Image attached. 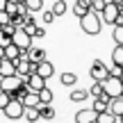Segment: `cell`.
Listing matches in <instances>:
<instances>
[{
	"instance_id": "6da1fadb",
	"label": "cell",
	"mask_w": 123,
	"mask_h": 123,
	"mask_svg": "<svg viewBox=\"0 0 123 123\" xmlns=\"http://www.w3.org/2000/svg\"><path fill=\"white\" fill-rule=\"evenodd\" d=\"M80 27H82L87 34H98L103 27V21H100V14L93 12V9H89L87 14H82L80 16Z\"/></svg>"
},
{
	"instance_id": "7a4b0ae2",
	"label": "cell",
	"mask_w": 123,
	"mask_h": 123,
	"mask_svg": "<svg viewBox=\"0 0 123 123\" xmlns=\"http://www.w3.org/2000/svg\"><path fill=\"white\" fill-rule=\"evenodd\" d=\"M23 110H25V105H23V100H18V98H9V103L2 107L5 116H7L9 121H18V119H23Z\"/></svg>"
},
{
	"instance_id": "3957f363",
	"label": "cell",
	"mask_w": 123,
	"mask_h": 123,
	"mask_svg": "<svg viewBox=\"0 0 123 123\" xmlns=\"http://www.w3.org/2000/svg\"><path fill=\"white\" fill-rule=\"evenodd\" d=\"M89 75H91V80H96V82H103V80L110 75V66H107L105 62L96 59V62H91V66H89Z\"/></svg>"
},
{
	"instance_id": "277c9868",
	"label": "cell",
	"mask_w": 123,
	"mask_h": 123,
	"mask_svg": "<svg viewBox=\"0 0 123 123\" xmlns=\"http://www.w3.org/2000/svg\"><path fill=\"white\" fill-rule=\"evenodd\" d=\"M119 14H121L119 5H116V2H112V0H107V5L103 7V12H100V21H103V23H107V25H114Z\"/></svg>"
},
{
	"instance_id": "5b68a950",
	"label": "cell",
	"mask_w": 123,
	"mask_h": 123,
	"mask_svg": "<svg viewBox=\"0 0 123 123\" xmlns=\"http://www.w3.org/2000/svg\"><path fill=\"white\" fill-rule=\"evenodd\" d=\"M103 89H105V93H107L110 98L121 96V93H123V84H121V80L114 78V75H107V78L103 80Z\"/></svg>"
},
{
	"instance_id": "8992f818",
	"label": "cell",
	"mask_w": 123,
	"mask_h": 123,
	"mask_svg": "<svg viewBox=\"0 0 123 123\" xmlns=\"http://www.w3.org/2000/svg\"><path fill=\"white\" fill-rule=\"evenodd\" d=\"M12 43H16L21 50H27V48L32 46V37L27 34L23 27H16V30H14V34H12Z\"/></svg>"
},
{
	"instance_id": "52a82bcc",
	"label": "cell",
	"mask_w": 123,
	"mask_h": 123,
	"mask_svg": "<svg viewBox=\"0 0 123 123\" xmlns=\"http://www.w3.org/2000/svg\"><path fill=\"white\" fill-rule=\"evenodd\" d=\"M34 71H37V73L41 75V78H46V80H48V78H53V75H55V66L50 64L48 59H41L39 64L34 66Z\"/></svg>"
},
{
	"instance_id": "ba28073f",
	"label": "cell",
	"mask_w": 123,
	"mask_h": 123,
	"mask_svg": "<svg viewBox=\"0 0 123 123\" xmlns=\"http://www.w3.org/2000/svg\"><path fill=\"white\" fill-rule=\"evenodd\" d=\"M27 87H30V89H34V91H39L41 87H46V78H41L37 71H32V73L27 75Z\"/></svg>"
},
{
	"instance_id": "9c48e42d",
	"label": "cell",
	"mask_w": 123,
	"mask_h": 123,
	"mask_svg": "<svg viewBox=\"0 0 123 123\" xmlns=\"http://www.w3.org/2000/svg\"><path fill=\"white\" fill-rule=\"evenodd\" d=\"M93 121H96V112L89 110V107H84L75 114V123H93Z\"/></svg>"
},
{
	"instance_id": "30bf717a",
	"label": "cell",
	"mask_w": 123,
	"mask_h": 123,
	"mask_svg": "<svg viewBox=\"0 0 123 123\" xmlns=\"http://www.w3.org/2000/svg\"><path fill=\"white\" fill-rule=\"evenodd\" d=\"M37 110H39V119H43V121H53L55 119V110L50 107V103H39Z\"/></svg>"
},
{
	"instance_id": "8fae6325",
	"label": "cell",
	"mask_w": 123,
	"mask_h": 123,
	"mask_svg": "<svg viewBox=\"0 0 123 123\" xmlns=\"http://www.w3.org/2000/svg\"><path fill=\"white\" fill-rule=\"evenodd\" d=\"M18 57H21V48H18V46L16 43H7V46H5V48H2V59H18Z\"/></svg>"
},
{
	"instance_id": "7c38bea8",
	"label": "cell",
	"mask_w": 123,
	"mask_h": 123,
	"mask_svg": "<svg viewBox=\"0 0 123 123\" xmlns=\"http://www.w3.org/2000/svg\"><path fill=\"white\" fill-rule=\"evenodd\" d=\"M110 112L116 116V119L123 114V96H114V98H110Z\"/></svg>"
},
{
	"instance_id": "4fadbf2b",
	"label": "cell",
	"mask_w": 123,
	"mask_h": 123,
	"mask_svg": "<svg viewBox=\"0 0 123 123\" xmlns=\"http://www.w3.org/2000/svg\"><path fill=\"white\" fill-rule=\"evenodd\" d=\"M27 59L32 62V64H39L41 59H46V50L43 48H27Z\"/></svg>"
},
{
	"instance_id": "5bb4252c",
	"label": "cell",
	"mask_w": 123,
	"mask_h": 123,
	"mask_svg": "<svg viewBox=\"0 0 123 123\" xmlns=\"http://www.w3.org/2000/svg\"><path fill=\"white\" fill-rule=\"evenodd\" d=\"M21 100H23L25 107H37V105H39V93H37L34 89H27V93L21 98Z\"/></svg>"
},
{
	"instance_id": "9a60e30c",
	"label": "cell",
	"mask_w": 123,
	"mask_h": 123,
	"mask_svg": "<svg viewBox=\"0 0 123 123\" xmlns=\"http://www.w3.org/2000/svg\"><path fill=\"white\" fill-rule=\"evenodd\" d=\"M93 112H105V110H110V98L107 96H98V98H93V107H91Z\"/></svg>"
},
{
	"instance_id": "2e32d148",
	"label": "cell",
	"mask_w": 123,
	"mask_h": 123,
	"mask_svg": "<svg viewBox=\"0 0 123 123\" xmlns=\"http://www.w3.org/2000/svg\"><path fill=\"white\" fill-rule=\"evenodd\" d=\"M112 121H119V119H116L110 110H105V112H96V121L93 123H112Z\"/></svg>"
},
{
	"instance_id": "e0dca14e",
	"label": "cell",
	"mask_w": 123,
	"mask_h": 123,
	"mask_svg": "<svg viewBox=\"0 0 123 123\" xmlns=\"http://www.w3.org/2000/svg\"><path fill=\"white\" fill-rule=\"evenodd\" d=\"M16 73V66L12 59H2L0 62V75H14Z\"/></svg>"
},
{
	"instance_id": "ac0fdd59",
	"label": "cell",
	"mask_w": 123,
	"mask_h": 123,
	"mask_svg": "<svg viewBox=\"0 0 123 123\" xmlns=\"http://www.w3.org/2000/svg\"><path fill=\"white\" fill-rule=\"evenodd\" d=\"M87 98H89L87 89H73V91H71V100L73 103H82V100H87Z\"/></svg>"
},
{
	"instance_id": "d6986e66",
	"label": "cell",
	"mask_w": 123,
	"mask_h": 123,
	"mask_svg": "<svg viewBox=\"0 0 123 123\" xmlns=\"http://www.w3.org/2000/svg\"><path fill=\"white\" fill-rule=\"evenodd\" d=\"M50 12L55 14V16H64L66 12H68V5H66V0H57V2L53 5V9Z\"/></svg>"
},
{
	"instance_id": "ffe728a7",
	"label": "cell",
	"mask_w": 123,
	"mask_h": 123,
	"mask_svg": "<svg viewBox=\"0 0 123 123\" xmlns=\"http://www.w3.org/2000/svg\"><path fill=\"white\" fill-rule=\"evenodd\" d=\"M27 7V12H41V9H43V0H25V2H23Z\"/></svg>"
},
{
	"instance_id": "44dd1931",
	"label": "cell",
	"mask_w": 123,
	"mask_h": 123,
	"mask_svg": "<svg viewBox=\"0 0 123 123\" xmlns=\"http://www.w3.org/2000/svg\"><path fill=\"white\" fill-rule=\"evenodd\" d=\"M114 27V32H112V39H114L116 46H123V23L121 25H112Z\"/></svg>"
},
{
	"instance_id": "7402d4cb",
	"label": "cell",
	"mask_w": 123,
	"mask_h": 123,
	"mask_svg": "<svg viewBox=\"0 0 123 123\" xmlns=\"http://www.w3.org/2000/svg\"><path fill=\"white\" fill-rule=\"evenodd\" d=\"M23 119L25 121H39V110L37 107H25L23 110Z\"/></svg>"
},
{
	"instance_id": "603a6c76",
	"label": "cell",
	"mask_w": 123,
	"mask_h": 123,
	"mask_svg": "<svg viewBox=\"0 0 123 123\" xmlns=\"http://www.w3.org/2000/svg\"><path fill=\"white\" fill-rule=\"evenodd\" d=\"M59 80H62V84H64V87H73V84L78 82V75H75V73H62Z\"/></svg>"
},
{
	"instance_id": "cb8c5ba5",
	"label": "cell",
	"mask_w": 123,
	"mask_h": 123,
	"mask_svg": "<svg viewBox=\"0 0 123 123\" xmlns=\"http://www.w3.org/2000/svg\"><path fill=\"white\" fill-rule=\"evenodd\" d=\"M37 93H39V103H53V91L48 87H41Z\"/></svg>"
},
{
	"instance_id": "d4e9b609",
	"label": "cell",
	"mask_w": 123,
	"mask_h": 123,
	"mask_svg": "<svg viewBox=\"0 0 123 123\" xmlns=\"http://www.w3.org/2000/svg\"><path fill=\"white\" fill-rule=\"evenodd\" d=\"M89 93H91L93 98H98V96H107V93H105V89H103V82H96V80H93L91 91H89ZM107 98H110V96H107Z\"/></svg>"
},
{
	"instance_id": "484cf974",
	"label": "cell",
	"mask_w": 123,
	"mask_h": 123,
	"mask_svg": "<svg viewBox=\"0 0 123 123\" xmlns=\"http://www.w3.org/2000/svg\"><path fill=\"white\" fill-rule=\"evenodd\" d=\"M112 64L123 66V46H116L114 48V53H112Z\"/></svg>"
},
{
	"instance_id": "4316f807",
	"label": "cell",
	"mask_w": 123,
	"mask_h": 123,
	"mask_svg": "<svg viewBox=\"0 0 123 123\" xmlns=\"http://www.w3.org/2000/svg\"><path fill=\"white\" fill-rule=\"evenodd\" d=\"M105 5H107V0H91V2H89V9H93V12H98V14H100Z\"/></svg>"
},
{
	"instance_id": "83f0119b",
	"label": "cell",
	"mask_w": 123,
	"mask_h": 123,
	"mask_svg": "<svg viewBox=\"0 0 123 123\" xmlns=\"http://www.w3.org/2000/svg\"><path fill=\"white\" fill-rule=\"evenodd\" d=\"M87 12H89L87 7H82V5H80V2H73V14H75V16H78V18L82 16V14H87Z\"/></svg>"
},
{
	"instance_id": "f1b7e54d",
	"label": "cell",
	"mask_w": 123,
	"mask_h": 123,
	"mask_svg": "<svg viewBox=\"0 0 123 123\" xmlns=\"http://www.w3.org/2000/svg\"><path fill=\"white\" fill-rule=\"evenodd\" d=\"M55 18H57V16H55L53 12H43V16H41V21H43L46 25H48V23H55Z\"/></svg>"
},
{
	"instance_id": "f546056e",
	"label": "cell",
	"mask_w": 123,
	"mask_h": 123,
	"mask_svg": "<svg viewBox=\"0 0 123 123\" xmlns=\"http://www.w3.org/2000/svg\"><path fill=\"white\" fill-rule=\"evenodd\" d=\"M121 73H123V66H119V64H112V66H110V75H114V78H119Z\"/></svg>"
},
{
	"instance_id": "4dcf8cb0",
	"label": "cell",
	"mask_w": 123,
	"mask_h": 123,
	"mask_svg": "<svg viewBox=\"0 0 123 123\" xmlns=\"http://www.w3.org/2000/svg\"><path fill=\"white\" fill-rule=\"evenodd\" d=\"M9 98H12V96H9L7 91H2V89H0V110H2V107L9 103Z\"/></svg>"
},
{
	"instance_id": "1f68e13d",
	"label": "cell",
	"mask_w": 123,
	"mask_h": 123,
	"mask_svg": "<svg viewBox=\"0 0 123 123\" xmlns=\"http://www.w3.org/2000/svg\"><path fill=\"white\" fill-rule=\"evenodd\" d=\"M41 37H46V30H43V27H37L34 34H32V39H41Z\"/></svg>"
},
{
	"instance_id": "d6a6232c",
	"label": "cell",
	"mask_w": 123,
	"mask_h": 123,
	"mask_svg": "<svg viewBox=\"0 0 123 123\" xmlns=\"http://www.w3.org/2000/svg\"><path fill=\"white\" fill-rule=\"evenodd\" d=\"M75 2H80L82 7H87V9H89V2H91V0H75Z\"/></svg>"
},
{
	"instance_id": "836d02e7",
	"label": "cell",
	"mask_w": 123,
	"mask_h": 123,
	"mask_svg": "<svg viewBox=\"0 0 123 123\" xmlns=\"http://www.w3.org/2000/svg\"><path fill=\"white\" fill-rule=\"evenodd\" d=\"M112 2H116V5H121V2H123V0H112Z\"/></svg>"
},
{
	"instance_id": "e575fe53",
	"label": "cell",
	"mask_w": 123,
	"mask_h": 123,
	"mask_svg": "<svg viewBox=\"0 0 123 123\" xmlns=\"http://www.w3.org/2000/svg\"><path fill=\"white\" fill-rule=\"evenodd\" d=\"M119 9H121V14H123V2H121V5H119Z\"/></svg>"
},
{
	"instance_id": "d590c367",
	"label": "cell",
	"mask_w": 123,
	"mask_h": 123,
	"mask_svg": "<svg viewBox=\"0 0 123 123\" xmlns=\"http://www.w3.org/2000/svg\"><path fill=\"white\" fill-rule=\"evenodd\" d=\"M119 80H121V84H123V73H121V75H119Z\"/></svg>"
},
{
	"instance_id": "8d00e7d4",
	"label": "cell",
	"mask_w": 123,
	"mask_h": 123,
	"mask_svg": "<svg viewBox=\"0 0 123 123\" xmlns=\"http://www.w3.org/2000/svg\"><path fill=\"white\" fill-rule=\"evenodd\" d=\"M119 121H121V123H123V114H121V116H119Z\"/></svg>"
},
{
	"instance_id": "74e56055",
	"label": "cell",
	"mask_w": 123,
	"mask_h": 123,
	"mask_svg": "<svg viewBox=\"0 0 123 123\" xmlns=\"http://www.w3.org/2000/svg\"><path fill=\"white\" fill-rule=\"evenodd\" d=\"M16 2H25V0H16Z\"/></svg>"
},
{
	"instance_id": "f35d334b",
	"label": "cell",
	"mask_w": 123,
	"mask_h": 123,
	"mask_svg": "<svg viewBox=\"0 0 123 123\" xmlns=\"http://www.w3.org/2000/svg\"><path fill=\"white\" fill-rule=\"evenodd\" d=\"M0 62H2V57H0Z\"/></svg>"
}]
</instances>
